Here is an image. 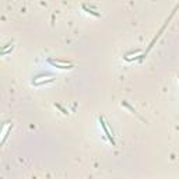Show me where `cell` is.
I'll list each match as a JSON object with an SVG mask.
<instances>
[{
	"instance_id": "6da1fadb",
	"label": "cell",
	"mask_w": 179,
	"mask_h": 179,
	"mask_svg": "<svg viewBox=\"0 0 179 179\" xmlns=\"http://www.w3.org/2000/svg\"><path fill=\"white\" fill-rule=\"evenodd\" d=\"M49 63L53 65V66H56V67H59V69H71V67H73L71 63L63 62V60H53V59H49Z\"/></svg>"
},
{
	"instance_id": "7a4b0ae2",
	"label": "cell",
	"mask_w": 179,
	"mask_h": 179,
	"mask_svg": "<svg viewBox=\"0 0 179 179\" xmlns=\"http://www.w3.org/2000/svg\"><path fill=\"white\" fill-rule=\"evenodd\" d=\"M99 122H101V124H102V128H104V130H105V133H106V136H108V139H109V141L112 143V144H115V141H113V137H112V134H111L109 129H108V126H106V124H105V122H104V119H102V118L99 119Z\"/></svg>"
},
{
	"instance_id": "3957f363",
	"label": "cell",
	"mask_w": 179,
	"mask_h": 179,
	"mask_svg": "<svg viewBox=\"0 0 179 179\" xmlns=\"http://www.w3.org/2000/svg\"><path fill=\"white\" fill-rule=\"evenodd\" d=\"M42 78H45V80H34L32 84L41 85V84H44V83H51V81H53V77L52 76H46V77H42Z\"/></svg>"
}]
</instances>
